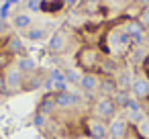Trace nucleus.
Instances as JSON below:
<instances>
[{
  "label": "nucleus",
  "instance_id": "nucleus-7",
  "mask_svg": "<svg viewBox=\"0 0 149 139\" xmlns=\"http://www.w3.org/2000/svg\"><path fill=\"white\" fill-rule=\"evenodd\" d=\"M131 96L137 98L139 102L149 100V76L147 74H143V72L135 74V80H133V86H131Z\"/></svg>",
  "mask_w": 149,
  "mask_h": 139
},
{
  "label": "nucleus",
  "instance_id": "nucleus-30",
  "mask_svg": "<svg viewBox=\"0 0 149 139\" xmlns=\"http://www.w3.org/2000/svg\"><path fill=\"white\" fill-rule=\"evenodd\" d=\"M61 2H63V6H65V8H76L80 0H61Z\"/></svg>",
  "mask_w": 149,
  "mask_h": 139
},
{
  "label": "nucleus",
  "instance_id": "nucleus-9",
  "mask_svg": "<svg viewBox=\"0 0 149 139\" xmlns=\"http://www.w3.org/2000/svg\"><path fill=\"white\" fill-rule=\"evenodd\" d=\"M55 94V104L57 110H72L80 104V94L72 92V90H63V92H53Z\"/></svg>",
  "mask_w": 149,
  "mask_h": 139
},
{
  "label": "nucleus",
  "instance_id": "nucleus-26",
  "mask_svg": "<svg viewBox=\"0 0 149 139\" xmlns=\"http://www.w3.org/2000/svg\"><path fill=\"white\" fill-rule=\"evenodd\" d=\"M123 139H143V137H141V133L137 131V127H135V125H131V127H129V131H127V135H125Z\"/></svg>",
  "mask_w": 149,
  "mask_h": 139
},
{
  "label": "nucleus",
  "instance_id": "nucleus-20",
  "mask_svg": "<svg viewBox=\"0 0 149 139\" xmlns=\"http://www.w3.org/2000/svg\"><path fill=\"white\" fill-rule=\"evenodd\" d=\"M49 33H47V29H43V27H31V29H27V33H25V37L27 39H31V41H43L45 37H47Z\"/></svg>",
  "mask_w": 149,
  "mask_h": 139
},
{
  "label": "nucleus",
  "instance_id": "nucleus-18",
  "mask_svg": "<svg viewBox=\"0 0 149 139\" xmlns=\"http://www.w3.org/2000/svg\"><path fill=\"white\" fill-rule=\"evenodd\" d=\"M13 27L19 29V31H27V29H31V27H33V19H31V15H27V13H19V15H15V17H13Z\"/></svg>",
  "mask_w": 149,
  "mask_h": 139
},
{
  "label": "nucleus",
  "instance_id": "nucleus-14",
  "mask_svg": "<svg viewBox=\"0 0 149 139\" xmlns=\"http://www.w3.org/2000/svg\"><path fill=\"white\" fill-rule=\"evenodd\" d=\"M127 121L131 123V125H137L143 117H145V112H143V108H141V102L137 100V98H133L131 96V100H129V104H127Z\"/></svg>",
  "mask_w": 149,
  "mask_h": 139
},
{
  "label": "nucleus",
  "instance_id": "nucleus-28",
  "mask_svg": "<svg viewBox=\"0 0 149 139\" xmlns=\"http://www.w3.org/2000/svg\"><path fill=\"white\" fill-rule=\"evenodd\" d=\"M27 6H29V10H41V0H29Z\"/></svg>",
  "mask_w": 149,
  "mask_h": 139
},
{
  "label": "nucleus",
  "instance_id": "nucleus-16",
  "mask_svg": "<svg viewBox=\"0 0 149 139\" xmlns=\"http://www.w3.org/2000/svg\"><path fill=\"white\" fill-rule=\"evenodd\" d=\"M45 74L41 72V70H37L35 74H31V76H27V80H25V92H31V90H37V88H41L43 84H45Z\"/></svg>",
  "mask_w": 149,
  "mask_h": 139
},
{
  "label": "nucleus",
  "instance_id": "nucleus-22",
  "mask_svg": "<svg viewBox=\"0 0 149 139\" xmlns=\"http://www.w3.org/2000/svg\"><path fill=\"white\" fill-rule=\"evenodd\" d=\"M135 127H137V131L141 133V137H143V139H149V115H145V117H143Z\"/></svg>",
  "mask_w": 149,
  "mask_h": 139
},
{
  "label": "nucleus",
  "instance_id": "nucleus-15",
  "mask_svg": "<svg viewBox=\"0 0 149 139\" xmlns=\"http://www.w3.org/2000/svg\"><path fill=\"white\" fill-rule=\"evenodd\" d=\"M25 76H31V74H35L39 68H37V61L31 57V55H19V57H15V61H13Z\"/></svg>",
  "mask_w": 149,
  "mask_h": 139
},
{
  "label": "nucleus",
  "instance_id": "nucleus-24",
  "mask_svg": "<svg viewBox=\"0 0 149 139\" xmlns=\"http://www.w3.org/2000/svg\"><path fill=\"white\" fill-rule=\"evenodd\" d=\"M137 19H139V23H141L145 29H149V4H143V6H141Z\"/></svg>",
  "mask_w": 149,
  "mask_h": 139
},
{
  "label": "nucleus",
  "instance_id": "nucleus-5",
  "mask_svg": "<svg viewBox=\"0 0 149 139\" xmlns=\"http://www.w3.org/2000/svg\"><path fill=\"white\" fill-rule=\"evenodd\" d=\"M25 80H27V76H25L15 64H10V66L4 70V92H6V94L25 92Z\"/></svg>",
  "mask_w": 149,
  "mask_h": 139
},
{
  "label": "nucleus",
  "instance_id": "nucleus-29",
  "mask_svg": "<svg viewBox=\"0 0 149 139\" xmlns=\"http://www.w3.org/2000/svg\"><path fill=\"white\" fill-rule=\"evenodd\" d=\"M141 72L149 76V53L145 55V59H143V64H141Z\"/></svg>",
  "mask_w": 149,
  "mask_h": 139
},
{
  "label": "nucleus",
  "instance_id": "nucleus-12",
  "mask_svg": "<svg viewBox=\"0 0 149 139\" xmlns=\"http://www.w3.org/2000/svg\"><path fill=\"white\" fill-rule=\"evenodd\" d=\"M80 90H84L86 94H94L98 92L100 88V74H94V72H82V78H80Z\"/></svg>",
  "mask_w": 149,
  "mask_h": 139
},
{
  "label": "nucleus",
  "instance_id": "nucleus-32",
  "mask_svg": "<svg viewBox=\"0 0 149 139\" xmlns=\"http://www.w3.org/2000/svg\"><path fill=\"white\" fill-rule=\"evenodd\" d=\"M145 43H147V47H149V29H147V33H145Z\"/></svg>",
  "mask_w": 149,
  "mask_h": 139
},
{
  "label": "nucleus",
  "instance_id": "nucleus-3",
  "mask_svg": "<svg viewBox=\"0 0 149 139\" xmlns=\"http://www.w3.org/2000/svg\"><path fill=\"white\" fill-rule=\"evenodd\" d=\"M78 45V37L70 27H61L55 33H51L49 41H47V49L51 55H63L68 51H72Z\"/></svg>",
  "mask_w": 149,
  "mask_h": 139
},
{
  "label": "nucleus",
  "instance_id": "nucleus-17",
  "mask_svg": "<svg viewBox=\"0 0 149 139\" xmlns=\"http://www.w3.org/2000/svg\"><path fill=\"white\" fill-rule=\"evenodd\" d=\"M100 96H112L118 88H116V82L112 76H100Z\"/></svg>",
  "mask_w": 149,
  "mask_h": 139
},
{
  "label": "nucleus",
  "instance_id": "nucleus-31",
  "mask_svg": "<svg viewBox=\"0 0 149 139\" xmlns=\"http://www.w3.org/2000/svg\"><path fill=\"white\" fill-rule=\"evenodd\" d=\"M0 90H4V74H0Z\"/></svg>",
  "mask_w": 149,
  "mask_h": 139
},
{
  "label": "nucleus",
  "instance_id": "nucleus-10",
  "mask_svg": "<svg viewBox=\"0 0 149 139\" xmlns=\"http://www.w3.org/2000/svg\"><path fill=\"white\" fill-rule=\"evenodd\" d=\"M131 123L127 121V117H114L108 121V139H123L129 131Z\"/></svg>",
  "mask_w": 149,
  "mask_h": 139
},
{
  "label": "nucleus",
  "instance_id": "nucleus-8",
  "mask_svg": "<svg viewBox=\"0 0 149 139\" xmlns=\"http://www.w3.org/2000/svg\"><path fill=\"white\" fill-rule=\"evenodd\" d=\"M4 53H8L13 59L19 57V55H27V47H25L23 37L17 35V33H8L6 41H4Z\"/></svg>",
  "mask_w": 149,
  "mask_h": 139
},
{
  "label": "nucleus",
  "instance_id": "nucleus-21",
  "mask_svg": "<svg viewBox=\"0 0 149 139\" xmlns=\"http://www.w3.org/2000/svg\"><path fill=\"white\" fill-rule=\"evenodd\" d=\"M112 100H114V104H116L118 108H127V104H129V100H131V92H127V90H116V92L112 94Z\"/></svg>",
  "mask_w": 149,
  "mask_h": 139
},
{
  "label": "nucleus",
  "instance_id": "nucleus-4",
  "mask_svg": "<svg viewBox=\"0 0 149 139\" xmlns=\"http://www.w3.org/2000/svg\"><path fill=\"white\" fill-rule=\"evenodd\" d=\"M90 115H94V117H98V119H102V121H110V119H114L116 117V112H118V106L114 104V100H112V96H96L94 98V102H92V106H90Z\"/></svg>",
  "mask_w": 149,
  "mask_h": 139
},
{
  "label": "nucleus",
  "instance_id": "nucleus-34",
  "mask_svg": "<svg viewBox=\"0 0 149 139\" xmlns=\"http://www.w3.org/2000/svg\"><path fill=\"white\" fill-rule=\"evenodd\" d=\"M0 139H2V137H0Z\"/></svg>",
  "mask_w": 149,
  "mask_h": 139
},
{
  "label": "nucleus",
  "instance_id": "nucleus-1",
  "mask_svg": "<svg viewBox=\"0 0 149 139\" xmlns=\"http://www.w3.org/2000/svg\"><path fill=\"white\" fill-rule=\"evenodd\" d=\"M131 47H133V39L125 31V27L120 25V21L116 25H112L110 29H106L104 43H102V53L104 55H110V57L123 61V59H127Z\"/></svg>",
  "mask_w": 149,
  "mask_h": 139
},
{
  "label": "nucleus",
  "instance_id": "nucleus-6",
  "mask_svg": "<svg viewBox=\"0 0 149 139\" xmlns=\"http://www.w3.org/2000/svg\"><path fill=\"white\" fill-rule=\"evenodd\" d=\"M82 127L86 129V137H90V139H108V123L94 115L84 117Z\"/></svg>",
  "mask_w": 149,
  "mask_h": 139
},
{
  "label": "nucleus",
  "instance_id": "nucleus-27",
  "mask_svg": "<svg viewBox=\"0 0 149 139\" xmlns=\"http://www.w3.org/2000/svg\"><path fill=\"white\" fill-rule=\"evenodd\" d=\"M10 33V27H8V23L4 21V19H0V37H4V35H8Z\"/></svg>",
  "mask_w": 149,
  "mask_h": 139
},
{
  "label": "nucleus",
  "instance_id": "nucleus-13",
  "mask_svg": "<svg viewBox=\"0 0 149 139\" xmlns=\"http://www.w3.org/2000/svg\"><path fill=\"white\" fill-rule=\"evenodd\" d=\"M55 110H57V104H55V94H53V92H47V94L39 100L37 110H35V112H39V115H43V117H51Z\"/></svg>",
  "mask_w": 149,
  "mask_h": 139
},
{
  "label": "nucleus",
  "instance_id": "nucleus-19",
  "mask_svg": "<svg viewBox=\"0 0 149 139\" xmlns=\"http://www.w3.org/2000/svg\"><path fill=\"white\" fill-rule=\"evenodd\" d=\"M63 2L61 0H41V10L43 13H59L63 10Z\"/></svg>",
  "mask_w": 149,
  "mask_h": 139
},
{
  "label": "nucleus",
  "instance_id": "nucleus-11",
  "mask_svg": "<svg viewBox=\"0 0 149 139\" xmlns=\"http://www.w3.org/2000/svg\"><path fill=\"white\" fill-rule=\"evenodd\" d=\"M112 78H114L118 90H127V92H131V86H133V80H135V72H133L129 66H123Z\"/></svg>",
  "mask_w": 149,
  "mask_h": 139
},
{
  "label": "nucleus",
  "instance_id": "nucleus-25",
  "mask_svg": "<svg viewBox=\"0 0 149 139\" xmlns=\"http://www.w3.org/2000/svg\"><path fill=\"white\" fill-rule=\"evenodd\" d=\"M13 61H15V59H13V57H10L8 53L0 51V74H4V70H6V68H8V66H10Z\"/></svg>",
  "mask_w": 149,
  "mask_h": 139
},
{
  "label": "nucleus",
  "instance_id": "nucleus-2",
  "mask_svg": "<svg viewBox=\"0 0 149 139\" xmlns=\"http://www.w3.org/2000/svg\"><path fill=\"white\" fill-rule=\"evenodd\" d=\"M102 49L96 45H82L76 51V66L80 72H100V64H102Z\"/></svg>",
  "mask_w": 149,
  "mask_h": 139
},
{
  "label": "nucleus",
  "instance_id": "nucleus-23",
  "mask_svg": "<svg viewBox=\"0 0 149 139\" xmlns=\"http://www.w3.org/2000/svg\"><path fill=\"white\" fill-rule=\"evenodd\" d=\"M63 76H65V82L68 84H80V78H82V72L80 70H65L63 72Z\"/></svg>",
  "mask_w": 149,
  "mask_h": 139
},
{
  "label": "nucleus",
  "instance_id": "nucleus-33",
  "mask_svg": "<svg viewBox=\"0 0 149 139\" xmlns=\"http://www.w3.org/2000/svg\"><path fill=\"white\" fill-rule=\"evenodd\" d=\"M78 139H90V137H78Z\"/></svg>",
  "mask_w": 149,
  "mask_h": 139
}]
</instances>
